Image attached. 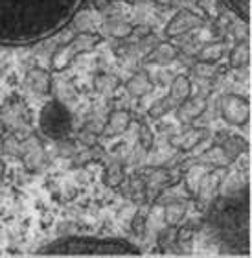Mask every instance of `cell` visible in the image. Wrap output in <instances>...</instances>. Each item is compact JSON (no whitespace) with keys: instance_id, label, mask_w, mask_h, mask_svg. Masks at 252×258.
I'll list each match as a JSON object with an SVG mask.
<instances>
[{"instance_id":"cell-34","label":"cell","mask_w":252,"mask_h":258,"mask_svg":"<svg viewBox=\"0 0 252 258\" xmlns=\"http://www.w3.org/2000/svg\"><path fill=\"white\" fill-rule=\"evenodd\" d=\"M75 140H77L79 144L85 146V148H89V146H96L98 144V133L91 127H83V129L77 131Z\"/></svg>"},{"instance_id":"cell-19","label":"cell","mask_w":252,"mask_h":258,"mask_svg":"<svg viewBox=\"0 0 252 258\" xmlns=\"http://www.w3.org/2000/svg\"><path fill=\"white\" fill-rule=\"evenodd\" d=\"M167 96L175 105H181L183 102H186L190 96H192V80H190L186 74H179L175 76L170 83V92Z\"/></svg>"},{"instance_id":"cell-7","label":"cell","mask_w":252,"mask_h":258,"mask_svg":"<svg viewBox=\"0 0 252 258\" xmlns=\"http://www.w3.org/2000/svg\"><path fill=\"white\" fill-rule=\"evenodd\" d=\"M221 118L232 127H243L250 120V102L241 94H225L219 103Z\"/></svg>"},{"instance_id":"cell-11","label":"cell","mask_w":252,"mask_h":258,"mask_svg":"<svg viewBox=\"0 0 252 258\" xmlns=\"http://www.w3.org/2000/svg\"><path fill=\"white\" fill-rule=\"evenodd\" d=\"M206 139H208V131H206V129L186 125L184 131L173 133L172 137H170V146L179 151H192L193 148H197L199 144H203Z\"/></svg>"},{"instance_id":"cell-23","label":"cell","mask_w":252,"mask_h":258,"mask_svg":"<svg viewBox=\"0 0 252 258\" xmlns=\"http://www.w3.org/2000/svg\"><path fill=\"white\" fill-rule=\"evenodd\" d=\"M125 170H124V164L118 161H113L109 162L105 170H103V183L107 184L109 188H118L122 186L125 181Z\"/></svg>"},{"instance_id":"cell-13","label":"cell","mask_w":252,"mask_h":258,"mask_svg":"<svg viewBox=\"0 0 252 258\" xmlns=\"http://www.w3.org/2000/svg\"><path fill=\"white\" fill-rule=\"evenodd\" d=\"M142 179H144L145 184V196H149V194H156L158 196L164 188L175 184L173 173L170 170H164V168H147L142 173Z\"/></svg>"},{"instance_id":"cell-20","label":"cell","mask_w":252,"mask_h":258,"mask_svg":"<svg viewBox=\"0 0 252 258\" xmlns=\"http://www.w3.org/2000/svg\"><path fill=\"white\" fill-rule=\"evenodd\" d=\"M248 63H250V44L247 39H243V41H237L234 48L228 52V67L239 70L248 67Z\"/></svg>"},{"instance_id":"cell-25","label":"cell","mask_w":252,"mask_h":258,"mask_svg":"<svg viewBox=\"0 0 252 258\" xmlns=\"http://www.w3.org/2000/svg\"><path fill=\"white\" fill-rule=\"evenodd\" d=\"M206 172H208V166L197 164V162H192V168H188L184 172V188H186V192L190 196H195L199 183H201V179H203V175Z\"/></svg>"},{"instance_id":"cell-14","label":"cell","mask_w":252,"mask_h":258,"mask_svg":"<svg viewBox=\"0 0 252 258\" xmlns=\"http://www.w3.org/2000/svg\"><path fill=\"white\" fill-rule=\"evenodd\" d=\"M131 122H133V116H131L127 109H114L113 113L107 116V122L103 124L100 135L105 137V139H113V137L124 135L131 127Z\"/></svg>"},{"instance_id":"cell-12","label":"cell","mask_w":252,"mask_h":258,"mask_svg":"<svg viewBox=\"0 0 252 258\" xmlns=\"http://www.w3.org/2000/svg\"><path fill=\"white\" fill-rule=\"evenodd\" d=\"M22 85L26 87L28 91H32L33 94L46 96V94H50V92H52L54 80H52L50 70L41 69V67H33V69H30L26 74H24Z\"/></svg>"},{"instance_id":"cell-29","label":"cell","mask_w":252,"mask_h":258,"mask_svg":"<svg viewBox=\"0 0 252 258\" xmlns=\"http://www.w3.org/2000/svg\"><path fill=\"white\" fill-rule=\"evenodd\" d=\"M223 4H226L245 24L248 22V15H250V0H223Z\"/></svg>"},{"instance_id":"cell-15","label":"cell","mask_w":252,"mask_h":258,"mask_svg":"<svg viewBox=\"0 0 252 258\" xmlns=\"http://www.w3.org/2000/svg\"><path fill=\"white\" fill-rule=\"evenodd\" d=\"M208 107V103L203 96H190L186 102H183L175 109L177 120L183 125H192L197 118H201Z\"/></svg>"},{"instance_id":"cell-5","label":"cell","mask_w":252,"mask_h":258,"mask_svg":"<svg viewBox=\"0 0 252 258\" xmlns=\"http://www.w3.org/2000/svg\"><path fill=\"white\" fill-rule=\"evenodd\" d=\"M102 41H103V35L98 32L75 33L74 37L68 39L63 46H59V48L54 52L52 59H50L52 70H54V72H63V70H66L79 55L94 50L98 44H102Z\"/></svg>"},{"instance_id":"cell-31","label":"cell","mask_w":252,"mask_h":258,"mask_svg":"<svg viewBox=\"0 0 252 258\" xmlns=\"http://www.w3.org/2000/svg\"><path fill=\"white\" fill-rule=\"evenodd\" d=\"M77 140H72L68 137H64V139H59L57 140V148H55V153L61 157H72L77 153Z\"/></svg>"},{"instance_id":"cell-26","label":"cell","mask_w":252,"mask_h":258,"mask_svg":"<svg viewBox=\"0 0 252 258\" xmlns=\"http://www.w3.org/2000/svg\"><path fill=\"white\" fill-rule=\"evenodd\" d=\"M122 85L120 80L114 74H109V72H100L94 78V89H96L100 94H113L118 87Z\"/></svg>"},{"instance_id":"cell-21","label":"cell","mask_w":252,"mask_h":258,"mask_svg":"<svg viewBox=\"0 0 252 258\" xmlns=\"http://www.w3.org/2000/svg\"><path fill=\"white\" fill-rule=\"evenodd\" d=\"M102 30L105 35L113 39H127L133 35L134 26L127 21H120V19H111L102 24Z\"/></svg>"},{"instance_id":"cell-30","label":"cell","mask_w":252,"mask_h":258,"mask_svg":"<svg viewBox=\"0 0 252 258\" xmlns=\"http://www.w3.org/2000/svg\"><path fill=\"white\" fill-rule=\"evenodd\" d=\"M138 142L144 150H147V151L153 150L155 135H153V131H151L149 124H145V122H140L138 124Z\"/></svg>"},{"instance_id":"cell-28","label":"cell","mask_w":252,"mask_h":258,"mask_svg":"<svg viewBox=\"0 0 252 258\" xmlns=\"http://www.w3.org/2000/svg\"><path fill=\"white\" fill-rule=\"evenodd\" d=\"M105 155L103 153V150L100 148V144H96V146H89V148H83L81 151H77L72 159H74V162L75 164H89V162H98L102 157Z\"/></svg>"},{"instance_id":"cell-3","label":"cell","mask_w":252,"mask_h":258,"mask_svg":"<svg viewBox=\"0 0 252 258\" xmlns=\"http://www.w3.org/2000/svg\"><path fill=\"white\" fill-rule=\"evenodd\" d=\"M37 254H100V256H120V254H140L134 243L120 238H94V236H70L50 242L39 247Z\"/></svg>"},{"instance_id":"cell-16","label":"cell","mask_w":252,"mask_h":258,"mask_svg":"<svg viewBox=\"0 0 252 258\" xmlns=\"http://www.w3.org/2000/svg\"><path fill=\"white\" fill-rule=\"evenodd\" d=\"M215 144L221 146L223 153H225L226 159L230 162H234L236 159H239L243 153L248 151V140L243 139L241 135H221V131H219Z\"/></svg>"},{"instance_id":"cell-33","label":"cell","mask_w":252,"mask_h":258,"mask_svg":"<svg viewBox=\"0 0 252 258\" xmlns=\"http://www.w3.org/2000/svg\"><path fill=\"white\" fill-rule=\"evenodd\" d=\"M199 6L203 8V11L212 19H217L221 15V6H223V0H197Z\"/></svg>"},{"instance_id":"cell-36","label":"cell","mask_w":252,"mask_h":258,"mask_svg":"<svg viewBox=\"0 0 252 258\" xmlns=\"http://www.w3.org/2000/svg\"><path fill=\"white\" fill-rule=\"evenodd\" d=\"M92 4H94V8H96L98 11H103L107 8L109 0H92Z\"/></svg>"},{"instance_id":"cell-27","label":"cell","mask_w":252,"mask_h":258,"mask_svg":"<svg viewBox=\"0 0 252 258\" xmlns=\"http://www.w3.org/2000/svg\"><path fill=\"white\" fill-rule=\"evenodd\" d=\"M177 109V105L170 100V96H164L160 98V100H156L155 103H151L149 111H147V116L153 120H160L164 118L166 114H170L172 111H175Z\"/></svg>"},{"instance_id":"cell-2","label":"cell","mask_w":252,"mask_h":258,"mask_svg":"<svg viewBox=\"0 0 252 258\" xmlns=\"http://www.w3.org/2000/svg\"><path fill=\"white\" fill-rule=\"evenodd\" d=\"M210 221L217 236L239 251V242L248 249V192L241 198H215L210 203Z\"/></svg>"},{"instance_id":"cell-18","label":"cell","mask_w":252,"mask_h":258,"mask_svg":"<svg viewBox=\"0 0 252 258\" xmlns=\"http://www.w3.org/2000/svg\"><path fill=\"white\" fill-rule=\"evenodd\" d=\"M177 46H173L170 41H160L149 54L144 55V61L145 64H167L172 63L173 59H177Z\"/></svg>"},{"instance_id":"cell-37","label":"cell","mask_w":252,"mask_h":258,"mask_svg":"<svg viewBox=\"0 0 252 258\" xmlns=\"http://www.w3.org/2000/svg\"><path fill=\"white\" fill-rule=\"evenodd\" d=\"M151 2L156 6H162V8H170L173 4V0H151Z\"/></svg>"},{"instance_id":"cell-22","label":"cell","mask_w":252,"mask_h":258,"mask_svg":"<svg viewBox=\"0 0 252 258\" xmlns=\"http://www.w3.org/2000/svg\"><path fill=\"white\" fill-rule=\"evenodd\" d=\"M228 52V46H226L225 41H215V43L204 44L203 48L199 50L195 59L204 61V63H217L219 59H223V55Z\"/></svg>"},{"instance_id":"cell-4","label":"cell","mask_w":252,"mask_h":258,"mask_svg":"<svg viewBox=\"0 0 252 258\" xmlns=\"http://www.w3.org/2000/svg\"><path fill=\"white\" fill-rule=\"evenodd\" d=\"M74 127V120L70 109L59 100H50L44 103L39 113V131L52 140H59L68 137Z\"/></svg>"},{"instance_id":"cell-10","label":"cell","mask_w":252,"mask_h":258,"mask_svg":"<svg viewBox=\"0 0 252 258\" xmlns=\"http://www.w3.org/2000/svg\"><path fill=\"white\" fill-rule=\"evenodd\" d=\"M225 173L226 168H208V172L203 175V179H201V183L197 186V192H195L197 199L212 203L217 198V192H219L221 184H223Z\"/></svg>"},{"instance_id":"cell-32","label":"cell","mask_w":252,"mask_h":258,"mask_svg":"<svg viewBox=\"0 0 252 258\" xmlns=\"http://www.w3.org/2000/svg\"><path fill=\"white\" fill-rule=\"evenodd\" d=\"M158 245H160L162 253L164 251H170L172 247L179 245L177 243V227H170L167 225V231L160 232V238H158Z\"/></svg>"},{"instance_id":"cell-38","label":"cell","mask_w":252,"mask_h":258,"mask_svg":"<svg viewBox=\"0 0 252 258\" xmlns=\"http://www.w3.org/2000/svg\"><path fill=\"white\" fill-rule=\"evenodd\" d=\"M4 173H6V162L0 159V183H2V177H4Z\"/></svg>"},{"instance_id":"cell-9","label":"cell","mask_w":252,"mask_h":258,"mask_svg":"<svg viewBox=\"0 0 252 258\" xmlns=\"http://www.w3.org/2000/svg\"><path fill=\"white\" fill-rule=\"evenodd\" d=\"M204 26V17L192 10H181L172 17V21L166 24V37L175 39L183 37L186 33L199 30Z\"/></svg>"},{"instance_id":"cell-17","label":"cell","mask_w":252,"mask_h":258,"mask_svg":"<svg viewBox=\"0 0 252 258\" xmlns=\"http://www.w3.org/2000/svg\"><path fill=\"white\" fill-rule=\"evenodd\" d=\"M155 89V83L149 78L147 72L140 70V72H134L127 81H125V91L131 98H136V100H142L149 94L151 91Z\"/></svg>"},{"instance_id":"cell-8","label":"cell","mask_w":252,"mask_h":258,"mask_svg":"<svg viewBox=\"0 0 252 258\" xmlns=\"http://www.w3.org/2000/svg\"><path fill=\"white\" fill-rule=\"evenodd\" d=\"M19 159L28 172H39L43 168V164L46 162V151H44L43 139L37 131H30L28 135L21 137Z\"/></svg>"},{"instance_id":"cell-24","label":"cell","mask_w":252,"mask_h":258,"mask_svg":"<svg viewBox=\"0 0 252 258\" xmlns=\"http://www.w3.org/2000/svg\"><path fill=\"white\" fill-rule=\"evenodd\" d=\"M186 212H188V205L184 201H170L164 209V220L170 227H179V223L186 218Z\"/></svg>"},{"instance_id":"cell-6","label":"cell","mask_w":252,"mask_h":258,"mask_svg":"<svg viewBox=\"0 0 252 258\" xmlns=\"http://www.w3.org/2000/svg\"><path fill=\"white\" fill-rule=\"evenodd\" d=\"M0 124L8 133H15L19 137L33 131L32 113L22 98L11 96L10 100H6L4 105L0 107Z\"/></svg>"},{"instance_id":"cell-1","label":"cell","mask_w":252,"mask_h":258,"mask_svg":"<svg viewBox=\"0 0 252 258\" xmlns=\"http://www.w3.org/2000/svg\"><path fill=\"white\" fill-rule=\"evenodd\" d=\"M85 0H0V46H28L68 26Z\"/></svg>"},{"instance_id":"cell-35","label":"cell","mask_w":252,"mask_h":258,"mask_svg":"<svg viewBox=\"0 0 252 258\" xmlns=\"http://www.w3.org/2000/svg\"><path fill=\"white\" fill-rule=\"evenodd\" d=\"M215 64L217 63H204V61H197V63L193 64L192 72L195 76H199V78H212V76L215 74V70H217Z\"/></svg>"}]
</instances>
